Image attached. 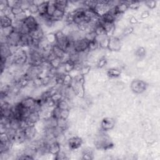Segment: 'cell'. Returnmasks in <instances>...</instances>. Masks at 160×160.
Instances as JSON below:
<instances>
[{
  "label": "cell",
  "mask_w": 160,
  "mask_h": 160,
  "mask_svg": "<svg viewBox=\"0 0 160 160\" xmlns=\"http://www.w3.org/2000/svg\"><path fill=\"white\" fill-rule=\"evenodd\" d=\"M85 82V77L79 74L73 78V81L71 85L77 96L81 98H84L85 95V90L84 88Z\"/></svg>",
  "instance_id": "6da1fadb"
},
{
  "label": "cell",
  "mask_w": 160,
  "mask_h": 160,
  "mask_svg": "<svg viewBox=\"0 0 160 160\" xmlns=\"http://www.w3.org/2000/svg\"><path fill=\"white\" fill-rule=\"evenodd\" d=\"M14 58V64L21 68L28 63V55L27 50L23 48H19L13 54Z\"/></svg>",
  "instance_id": "7a4b0ae2"
},
{
  "label": "cell",
  "mask_w": 160,
  "mask_h": 160,
  "mask_svg": "<svg viewBox=\"0 0 160 160\" xmlns=\"http://www.w3.org/2000/svg\"><path fill=\"white\" fill-rule=\"evenodd\" d=\"M115 6V2L112 1H97V4L94 9L95 13L100 17L109 11L111 8Z\"/></svg>",
  "instance_id": "3957f363"
},
{
  "label": "cell",
  "mask_w": 160,
  "mask_h": 160,
  "mask_svg": "<svg viewBox=\"0 0 160 160\" xmlns=\"http://www.w3.org/2000/svg\"><path fill=\"white\" fill-rule=\"evenodd\" d=\"M96 146L98 149H111L113 147V143L109 138L106 135L100 134V136L96 140Z\"/></svg>",
  "instance_id": "277c9868"
},
{
  "label": "cell",
  "mask_w": 160,
  "mask_h": 160,
  "mask_svg": "<svg viewBox=\"0 0 160 160\" xmlns=\"http://www.w3.org/2000/svg\"><path fill=\"white\" fill-rule=\"evenodd\" d=\"M88 44L89 41L84 36L74 40L73 45L74 52L77 53H81L88 51Z\"/></svg>",
  "instance_id": "5b68a950"
},
{
  "label": "cell",
  "mask_w": 160,
  "mask_h": 160,
  "mask_svg": "<svg viewBox=\"0 0 160 160\" xmlns=\"http://www.w3.org/2000/svg\"><path fill=\"white\" fill-rule=\"evenodd\" d=\"M7 38V44L10 47H20L19 45L21 38V34L20 33L14 31V30L13 32Z\"/></svg>",
  "instance_id": "8992f818"
},
{
  "label": "cell",
  "mask_w": 160,
  "mask_h": 160,
  "mask_svg": "<svg viewBox=\"0 0 160 160\" xmlns=\"http://www.w3.org/2000/svg\"><path fill=\"white\" fill-rule=\"evenodd\" d=\"M146 83L144 81L139 80H134L131 83V88L132 91L138 94H140L143 92H144L145 90L146 89Z\"/></svg>",
  "instance_id": "52a82bcc"
},
{
  "label": "cell",
  "mask_w": 160,
  "mask_h": 160,
  "mask_svg": "<svg viewBox=\"0 0 160 160\" xmlns=\"http://www.w3.org/2000/svg\"><path fill=\"white\" fill-rule=\"evenodd\" d=\"M121 47V43L119 38L114 36H111L109 38L108 49L111 51H119Z\"/></svg>",
  "instance_id": "ba28073f"
},
{
  "label": "cell",
  "mask_w": 160,
  "mask_h": 160,
  "mask_svg": "<svg viewBox=\"0 0 160 160\" xmlns=\"http://www.w3.org/2000/svg\"><path fill=\"white\" fill-rule=\"evenodd\" d=\"M83 144V140L80 137L72 136L67 141L70 150H76L80 148Z\"/></svg>",
  "instance_id": "9c48e42d"
},
{
  "label": "cell",
  "mask_w": 160,
  "mask_h": 160,
  "mask_svg": "<svg viewBox=\"0 0 160 160\" xmlns=\"http://www.w3.org/2000/svg\"><path fill=\"white\" fill-rule=\"evenodd\" d=\"M25 136H26L27 141H31L32 140H35L36 136L38 131L36 128V126H28L26 128L23 130Z\"/></svg>",
  "instance_id": "30bf717a"
},
{
  "label": "cell",
  "mask_w": 160,
  "mask_h": 160,
  "mask_svg": "<svg viewBox=\"0 0 160 160\" xmlns=\"http://www.w3.org/2000/svg\"><path fill=\"white\" fill-rule=\"evenodd\" d=\"M99 23L103 27L107 36H108L109 38L113 36L115 30V23L104 21L101 19V18L99 19Z\"/></svg>",
  "instance_id": "8fae6325"
},
{
  "label": "cell",
  "mask_w": 160,
  "mask_h": 160,
  "mask_svg": "<svg viewBox=\"0 0 160 160\" xmlns=\"http://www.w3.org/2000/svg\"><path fill=\"white\" fill-rule=\"evenodd\" d=\"M23 23L26 25L30 31L36 28L39 26V24L36 18H35V16H33V15L28 16V17L23 21Z\"/></svg>",
  "instance_id": "7c38bea8"
},
{
  "label": "cell",
  "mask_w": 160,
  "mask_h": 160,
  "mask_svg": "<svg viewBox=\"0 0 160 160\" xmlns=\"http://www.w3.org/2000/svg\"><path fill=\"white\" fill-rule=\"evenodd\" d=\"M20 103L24 108L31 111L36 105V99L33 97L27 96L23 98L20 101Z\"/></svg>",
  "instance_id": "4fadbf2b"
},
{
  "label": "cell",
  "mask_w": 160,
  "mask_h": 160,
  "mask_svg": "<svg viewBox=\"0 0 160 160\" xmlns=\"http://www.w3.org/2000/svg\"><path fill=\"white\" fill-rule=\"evenodd\" d=\"M29 35L32 39H35L39 40V41L43 39L45 36L43 30L40 25L36 28L31 30L30 31Z\"/></svg>",
  "instance_id": "5bb4252c"
},
{
  "label": "cell",
  "mask_w": 160,
  "mask_h": 160,
  "mask_svg": "<svg viewBox=\"0 0 160 160\" xmlns=\"http://www.w3.org/2000/svg\"><path fill=\"white\" fill-rule=\"evenodd\" d=\"M29 126H34L37 123H38L41 120L40 117V112L31 111L27 119Z\"/></svg>",
  "instance_id": "9a60e30c"
},
{
  "label": "cell",
  "mask_w": 160,
  "mask_h": 160,
  "mask_svg": "<svg viewBox=\"0 0 160 160\" xmlns=\"http://www.w3.org/2000/svg\"><path fill=\"white\" fill-rule=\"evenodd\" d=\"M115 125V120L112 118H105L102 123H101V128L103 131H108L113 128Z\"/></svg>",
  "instance_id": "2e32d148"
},
{
  "label": "cell",
  "mask_w": 160,
  "mask_h": 160,
  "mask_svg": "<svg viewBox=\"0 0 160 160\" xmlns=\"http://www.w3.org/2000/svg\"><path fill=\"white\" fill-rule=\"evenodd\" d=\"M61 151L60 143L57 140L53 141L48 145V153L51 155L56 156Z\"/></svg>",
  "instance_id": "e0dca14e"
},
{
  "label": "cell",
  "mask_w": 160,
  "mask_h": 160,
  "mask_svg": "<svg viewBox=\"0 0 160 160\" xmlns=\"http://www.w3.org/2000/svg\"><path fill=\"white\" fill-rule=\"evenodd\" d=\"M27 141L26 136L24 133L23 130H18L16 131V134L14 138V143H16V144H23V143Z\"/></svg>",
  "instance_id": "ac0fdd59"
},
{
  "label": "cell",
  "mask_w": 160,
  "mask_h": 160,
  "mask_svg": "<svg viewBox=\"0 0 160 160\" xmlns=\"http://www.w3.org/2000/svg\"><path fill=\"white\" fill-rule=\"evenodd\" d=\"M2 15L0 18V21H1V28H5L13 26V20L8 17V16L5 15L2 12H1Z\"/></svg>",
  "instance_id": "d6986e66"
},
{
  "label": "cell",
  "mask_w": 160,
  "mask_h": 160,
  "mask_svg": "<svg viewBox=\"0 0 160 160\" xmlns=\"http://www.w3.org/2000/svg\"><path fill=\"white\" fill-rule=\"evenodd\" d=\"M52 51L55 55L59 58H61L62 60L66 58L67 56V54L63 51V50L59 46L56 44H55L52 46Z\"/></svg>",
  "instance_id": "ffe728a7"
},
{
  "label": "cell",
  "mask_w": 160,
  "mask_h": 160,
  "mask_svg": "<svg viewBox=\"0 0 160 160\" xmlns=\"http://www.w3.org/2000/svg\"><path fill=\"white\" fill-rule=\"evenodd\" d=\"M10 47L8 44L1 45V58L6 59L13 55Z\"/></svg>",
  "instance_id": "44dd1931"
},
{
  "label": "cell",
  "mask_w": 160,
  "mask_h": 160,
  "mask_svg": "<svg viewBox=\"0 0 160 160\" xmlns=\"http://www.w3.org/2000/svg\"><path fill=\"white\" fill-rule=\"evenodd\" d=\"M114 8L116 12L118 14L121 15L123 14L128 9H129L128 6L127 4H126L125 1L119 2L115 6H114Z\"/></svg>",
  "instance_id": "7402d4cb"
},
{
  "label": "cell",
  "mask_w": 160,
  "mask_h": 160,
  "mask_svg": "<svg viewBox=\"0 0 160 160\" xmlns=\"http://www.w3.org/2000/svg\"><path fill=\"white\" fill-rule=\"evenodd\" d=\"M66 13L65 11H62L61 10L57 9L56 8V10H55V11L54 12V13L52 16V17L55 22H59V21H61L64 20Z\"/></svg>",
  "instance_id": "603a6c76"
},
{
  "label": "cell",
  "mask_w": 160,
  "mask_h": 160,
  "mask_svg": "<svg viewBox=\"0 0 160 160\" xmlns=\"http://www.w3.org/2000/svg\"><path fill=\"white\" fill-rule=\"evenodd\" d=\"M55 5L57 9L61 10L66 13V10L68 9L69 6V2L66 0H58L55 1Z\"/></svg>",
  "instance_id": "cb8c5ba5"
},
{
  "label": "cell",
  "mask_w": 160,
  "mask_h": 160,
  "mask_svg": "<svg viewBox=\"0 0 160 160\" xmlns=\"http://www.w3.org/2000/svg\"><path fill=\"white\" fill-rule=\"evenodd\" d=\"M48 2H43L38 6V16H45L47 14Z\"/></svg>",
  "instance_id": "d4e9b609"
},
{
  "label": "cell",
  "mask_w": 160,
  "mask_h": 160,
  "mask_svg": "<svg viewBox=\"0 0 160 160\" xmlns=\"http://www.w3.org/2000/svg\"><path fill=\"white\" fill-rule=\"evenodd\" d=\"M66 73H70L74 70V63L70 60L63 63Z\"/></svg>",
  "instance_id": "484cf974"
},
{
  "label": "cell",
  "mask_w": 160,
  "mask_h": 160,
  "mask_svg": "<svg viewBox=\"0 0 160 160\" xmlns=\"http://www.w3.org/2000/svg\"><path fill=\"white\" fill-rule=\"evenodd\" d=\"M56 106H58L60 109H61V110L70 109V106L68 101L65 98L62 99L60 101V102H58Z\"/></svg>",
  "instance_id": "4316f807"
},
{
  "label": "cell",
  "mask_w": 160,
  "mask_h": 160,
  "mask_svg": "<svg viewBox=\"0 0 160 160\" xmlns=\"http://www.w3.org/2000/svg\"><path fill=\"white\" fill-rule=\"evenodd\" d=\"M93 159V153L90 148H86L83 151L82 159L91 160Z\"/></svg>",
  "instance_id": "83f0119b"
},
{
  "label": "cell",
  "mask_w": 160,
  "mask_h": 160,
  "mask_svg": "<svg viewBox=\"0 0 160 160\" xmlns=\"http://www.w3.org/2000/svg\"><path fill=\"white\" fill-rule=\"evenodd\" d=\"M97 4V1L95 0H88V1H85L82 3V6L87 8V9H90L94 10Z\"/></svg>",
  "instance_id": "f1b7e54d"
},
{
  "label": "cell",
  "mask_w": 160,
  "mask_h": 160,
  "mask_svg": "<svg viewBox=\"0 0 160 160\" xmlns=\"http://www.w3.org/2000/svg\"><path fill=\"white\" fill-rule=\"evenodd\" d=\"M63 20H64V23L66 25L74 24V15L72 11L66 13Z\"/></svg>",
  "instance_id": "f546056e"
},
{
  "label": "cell",
  "mask_w": 160,
  "mask_h": 160,
  "mask_svg": "<svg viewBox=\"0 0 160 160\" xmlns=\"http://www.w3.org/2000/svg\"><path fill=\"white\" fill-rule=\"evenodd\" d=\"M121 73L119 70L115 69V68H111V69L108 70L107 71V75L109 78H111L119 77L121 75Z\"/></svg>",
  "instance_id": "4dcf8cb0"
},
{
  "label": "cell",
  "mask_w": 160,
  "mask_h": 160,
  "mask_svg": "<svg viewBox=\"0 0 160 160\" xmlns=\"http://www.w3.org/2000/svg\"><path fill=\"white\" fill-rule=\"evenodd\" d=\"M56 10V7L55 5V1H48L47 14L52 16Z\"/></svg>",
  "instance_id": "1f68e13d"
},
{
  "label": "cell",
  "mask_w": 160,
  "mask_h": 160,
  "mask_svg": "<svg viewBox=\"0 0 160 160\" xmlns=\"http://www.w3.org/2000/svg\"><path fill=\"white\" fill-rule=\"evenodd\" d=\"M73 81V78L69 73H66L63 77V86H71Z\"/></svg>",
  "instance_id": "d6a6232c"
},
{
  "label": "cell",
  "mask_w": 160,
  "mask_h": 160,
  "mask_svg": "<svg viewBox=\"0 0 160 160\" xmlns=\"http://www.w3.org/2000/svg\"><path fill=\"white\" fill-rule=\"evenodd\" d=\"M128 6L129 9L136 10L140 6V2L139 1H125Z\"/></svg>",
  "instance_id": "836d02e7"
},
{
  "label": "cell",
  "mask_w": 160,
  "mask_h": 160,
  "mask_svg": "<svg viewBox=\"0 0 160 160\" xmlns=\"http://www.w3.org/2000/svg\"><path fill=\"white\" fill-rule=\"evenodd\" d=\"M58 126L62 129L64 131H65L68 128V120H63L59 119L58 120Z\"/></svg>",
  "instance_id": "e575fe53"
},
{
  "label": "cell",
  "mask_w": 160,
  "mask_h": 160,
  "mask_svg": "<svg viewBox=\"0 0 160 160\" xmlns=\"http://www.w3.org/2000/svg\"><path fill=\"white\" fill-rule=\"evenodd\" d=\"M99 47V46L98 41L96 39H95L93 41H91L89 42L88 50L89 51V52L95 51V50H96Z\"/></svg>",
  "instance_id": "d590c367"
},
{
  "label": "cell",
  "mask_w": 160,
  "mask_h": 160,
  "mask_svg": "<svg viewBox=\"0 0 160 160\" xmlns=\"http://www.w3.org/2000/svg\"><path fill=\"white\" fill-rule=\"evenodd\" d=\"M32 83L35 88H40L43 86V78L41 77H36L32 80Z\"/></svg>",
  "instance_id": "8d00e7d4"
},
{
  "label": "cell",
  "mask_w": 160,
  "mask_h": 160,
  "mask_svg": "<svg viewBox=\"0 0 160 160\" xmlns=\"http://www.w3.org/2000/svg\"><path fill=\"white\" fill-rule=\"evenodd\" d=\"M28 10L31 14V15L38 14V6L33 3V1L31 4L30 5Z\"/></svg>",
  "instance_id": "74e56055"
},
{
  "label": "cell",
  "mask_w": 160,
  "mask_h": 160,
  "mask_svg": "<svg viewBox=\"0 0 160 160\" xmlns=\"http://www.w3.org/2000/svg\"><path fill=\"white\" fill-rule=\"evenodd\" d=\"M49 62H50V63H51L53 68L57 69L63 63V60H61V58H59L56 57L55 58L53 59V60H52L51 61H49Z\"/></svg>",
  "instance_id": "f35d334b"
},
{
  "label": "cell",
  "mask_w": 160,
  "mask_h": 160,
  "mask_svg": "<svg viewBox=\"0 0 160 160\" xmlns=\"http://www.w3.org/2000/svg\"><path fill=\"white\" fill-rule=\"evenodd\" d=\"M13 31H14V28L13 26L8 27V28H1V35H3L6 37H8L13 32Z\"/></svg>",
  "instance_id": "ab89813d"
},
{
  "label": "cell",
  "mask_w": 160,
  "mask_h": 160,
  "mask_svg": "<svg viewBox=\"0 0 160 160\" xmlns=\"http://www.w3.org/2000/svg\"><path fill=\"white\" fill-rule=\"evenodd\" d=\"M45 38L46 39V40L48 41V42L50 45H53L56 44V36L55 35V33H49V34L46 35Z\"/></svg>",
  "instance_id": "60d3db41"
},
{
  "label": "cell",
  "mask_w": 160,
  "mask_h": 160,
  "mask_svg": "<svg viewBox=\"0 0 160 160\" xmlns=\"http://www.w3.org/2000/svg\"><path fill=\"white\" fill-rule=\"evenodd\" d=\"M12 142L11 141L9 136H8L6 132L1 133L0 134V143H3V144H6L8 143ZM13 143V142H12Z\"/></svg>",
  "instance_id": "b9f144b4"
},
{
  "label": "cell",
  "mask_w": 160,
  "mask_h": 160,
  "mask_svg": "<svg viewBox=\"0 0 160 160\" xmlns=\"http://www.w3.org/2000/svg\"><path fill=\"white\" fill-rule=\"evenodd\" d=\"M51 98H52V99L54 101V102H55L56 105L57 103L60 102V101L62 99H63L64 97H63V94L61 93V92L58 91V92H56L55 93H54V94L51 96Z\"/></svg>",
  "instance_id": "7bdbcfd3"
},
{
  "label": "cell",
  "mask_w": 160,
  "mask_h": 160,
  "mask_svg": "<svg viewBox=\"0 0 160 160\" xmlns=\"http://www.w3.org/2000/svg\"><path fill=\"white\" fill-rule=\"evenodd\" d=\"M60 113L61 109L56 106L52 109V116L57 120L60 118Z\"/></svg>",
  "instance_id": "ee69618b"
},
{
  "label": "cell",
  "mask_w": 160,
  "mask_h": 160,
  "mask_svg": "<svg viewBox=\"0 0 160 160\" xmlns=\"http://www.w3.org/2000/svg\"><path fill=\"white\" fill-rule=\"evenodd\" d=\"M90 70H91V66L89 65L85 64L82 67V68L80 70V74L85 77V75H86L89 73V72L90 71Z\"/></svg>",
  "instance_id": "f6af8a7d"
},
{
  "label": "cell",
  "mask_w": 160,
  "mask_h": 160,
  "mask_svg": "<svg viewBox=\"0 0 160 160\" xmlns=\"http://www.w3.org/2000/svg\"><path fill=\"white\" fill-rule=\"evenodd\" d=\"M55 156V159L56 160H64V159H69L67 154L61 150L60 151V153H59L58 155H56Z\"/></svg>",
  "instance_id": "bcb514c9"
},
{
  "label": "cell",
  "mask_w": 160,
  "mask_h": 160,
  "mask_svg": "<svg viewBox=\"0 0 160 160\" xmlns=\"http://www.w3.org/2000/svg\"><path fill=\"white\" fill-rule=\"evenodd\" d=\"M135 54L136 55L137 57L138 58H143L144 57L145 54H146V51H145V49L143 47H140L138 48L136 51L135 52Z\"/></svg>",
  "instance_id": "7dc6e473"
},
{
  "label": "cell",
  "mask_w": 160,
  "mask_h": 160,
  "mask_svg": "<svg viewBox=\"0 0 160 160\" xmlns=\"http://www.w3.org/2000/svg\"><path fill=\"white\" fill-rule=\"evenodd\" d=\"M70 109H64V110H61L60 113V118L63 120H68L69 115H70Z\"/></svg>",
  "instance_id": "c3c4849f"
},
{
  "label": "cell",
  "mask_w": 160,
  "mask_h": 160,
  "mask_svg": "<svg viewBox=\"0 0 160 160\" xmlns=\"http://www.w3.org/2000/svg\"><path fill=\"white\" fill-rule=\"evenodd\" d=\"M106 59L105 57H102V58H101L99 60H98V63H97V66H98V68H103V67L106 65Z\"/></svg>",
  "instance_id": "681fc988"
},
{
  "label": "cell",
  "mask_w": 160,
  "mask_h": 160,
  "mask_svg": "<svg viewBox=\"0 0 160 160\" xmlns=\"http://www.w3.org/2000/svg\"><path fill=\"white\" fill-rule=\"evenodd\" d=\"M23 11H24V10L22 9L20 6L14 7L13 8H11V12L14 16L23 13Z\"/></svg>",
  "instance_id": "f907efd6"
},
{
  "label": "cell",
  "mask_w": 160,
  "mask_h": 160,
  "mask_svg": "<svg viewBox=\"0 0 160 160\" xmlns=\"http://www.w3.org/2000/svg\"><path fill=\"white\" fill-rule=\"evenodd\" d=\"M8 7H9L8 6V3L6 0H1L0 1V10L1 11H3Z\"/></svg>",
  "instance_id": "816d5d0a"
},
{
  "label": "cell",
  "mask_w": 160,
  "mask_h": 160,
  "mask_svg": "<svg viewBox=\"0 0 160 160\" xmlns=\"http://www.w3.org/2000/svg\"><path fill=\"white\" fill-rule=\"evenodd\" d=\"M145 5L149 9L153 10L156 6V2L155 1H146L145 2Z\"/></svg>",
  "instance_id": "f5cc1de1"
},
{
  "label": "cell",
  "mask_w": 160,
  "mask_h": 160,
  "mask_svg": "<svg viewBox=\"0 0 160 160\" xmlns=\"http://www.w3.org/2000/svg\"><path fill=\"white\" fill-rule=\"evenodd\" d=\"M134 31V28L132 27H126L124 30L123 31V35L124 36H128L130 35V34L133 32Z\"/></svg>",
  "instance_id": "db71d44e"
},
{
  "label": "cell",
  "mask_w": 160,
  "mask_h": 160,
  "mask_svg": "<svg viewBox=\"0 0 160 160\" xmlns=\"http://www.w3.org/2000/svg\"><path fill=\"white\" fill-rule=\"evenodd\" d=\"M149 16V12L148 11H144L141 14V18L143 19H145L148 18Z\"/></svg>",
  "instance_id": "11a10c76"
},
{
  "label": "cell",
  "mask_w": 160,
  "mask_h": 160,
  "mask_svg": "<svg viewBox=\"0 0 160 160\" xmlns=\"http://www.w3.org/2000/svg\"><path fill=\"white\" fill-rule=\"evenodd\" d=\"M130 23L132 24H136L138 23V20L135 17H134V16H131V18L130 20Z\"/></svg>",
  "instance_id": "9f6ffc18"
}]
</instances>
